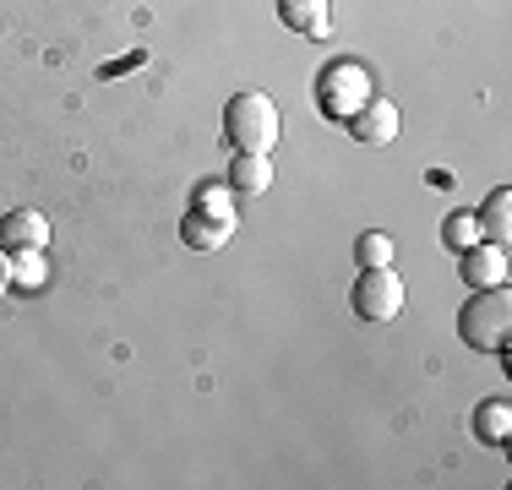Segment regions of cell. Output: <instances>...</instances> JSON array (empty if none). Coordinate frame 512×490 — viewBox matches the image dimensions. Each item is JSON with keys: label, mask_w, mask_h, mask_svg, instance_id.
I'll use <instances>...</instances> for the list:
<instances>
[{"label": "cell", "mask_w": 512, "mask_h": 490, "mask_svg": "<svg viewBox=\"0 0 512 490\" xmlns=\"http://www.w3.org/2000/svg\"><path fill=\"white\" fill-rule=\"evenodd\" d=\"M224 137L235 153H273L278 137H284V115L267 93H235L224 104Z\"/></svg>", "instance_id": "1"}, {"label": "cell", "mask_w": 512, "mask_h": 490, "mask_svg": "<svg viewBox=\"0 0 512 490\" xmlns=\"http://www.w3.org/2000/svg\"><path fill=\"white\" fill-rule=\"evenodd\" d=\"M458 338L469 349H485V354H507V338H512V294L502 289H474V300L458 311Z\"/></svg>", "instance_id": "2"}, {"label": "cell", "mask_w": 512, "mask_h": 490, "mask_svg": "<svg viewBox=\"0 0 512 490\" xmlns=\"http://www.w3.org/2000/svg\"><path fill=\"white\" fill-rule=\"evenodd\" d=\"M316 98H322V115L344 126L355 109H365V98H371V77H365V66H355V60H338V66L322 71Z\"/></svg>", "instance_id": "3"}, {"label": "cell", "mask_w": 512, "mask_h": 490, "mask_svg": "<svg viewBox=\"0 0 512 490\" xmlns=\"http://www.w3.org/2000/svg\"><path fill=\"white\" fill-rule=\"evenodd\" d=\"M349 305H355V316H365V322H393L404 311V278L393 267H360L355 289H349Z\"/></svg>", "instance_id": "4"}, {"label": "cell", "mask_w": 512, "mask_h": 490, "mask_svg": "<svg viewBox=\"0 0 512 490\" xmlns=\"http://www.w3.org/2000/svg\"><path fill=\"white\" fill-rule=\"evenodd\" d=\"M235 229H240L235 207H191L186 224H180V240H186L191 251H224V245L235 240Z\"/></svg>", "instance_id": "5"}, {"label": "cell", "mask_w": 512, "mask_h": 490, "mask_svg": "<svg viewBox=\"0 0 512 490\" xmlns=\"http://www.w3.org/2000/svg\"><path fill=\"white\" fill-rule=\"evenodd\" d=\"M344 126H349V137L365 142V147H387V142L398 137V126H404V120H398V104H393V98H376V93H371V98H365V109H355Z\"/></svg>", "instance_id": "6"}, {"label": "cell", "mask_w": 512, "mask_h": 490, "mask_svg": "<svg viewBox=\"0 0 512 490\" xmlns=\"http://www.w3.org/2000/svg\"><path fill=\"white\" fill-rule=\"evenodd\" d=\"M458 256H463L458 273H463L469 289H502L507 284V245L480 240V245H469V251H458Z\"/></svg>", "instance_id": "7"}, {"label": "cell", "mask_w": 512, "mask_h": 490, "mask_svg": "<svg viewBox=\"0 0 512 490\" xmlns=\"http://www.w3.org/2000/svg\"><path fill=\"white\" fill-rule=\"evenodd\" d=\"M0 245L6 251H44L50 245V218L39 207H17V213L0 218Z\"/></svg>", "instance_id": "8"}, {"label": "cell", "mask_w": 512, "mask_h": 490, "mask_svg": "<svg viewBox=\"0 0 512 490\" xmlns=\"http://www.w3.org/2000/svg\"><path fill=\"white\" fill-rule=\"evenodd\" d=\"M278 17H284L289 33H306V39L333 33V6L327 0H278Z\"/></svg>", "instance_id": "9"}, {"label": "cell", "mask_w": 512, "mask_h": 490, "mask_svg": "<svg viewBox=\"0 0 512 490\" xmlns=\"http://www.w3.org/2000/svg\"><path fill=\"white\" fill-rule=\"evenodd\" d=\"M267 186H273V158L267 153H235V164H229V191L262 196Z\"/></svg>", "instance_id": "10"}, {"label": "cell", "mask_w": 512, "mask_h": 490, "mask_svg": "<svg viewBox=\"0 0 512 490\" xmlns=\"http://www.w3.org/2000/svg\"><path fill=\"white\" fill-rule=\"evenodd\" d=\"M474 218H480V235H485V240L507 245V240H512V191H491Z\"/></svg>", "instance_id": "11"}, {"label": "cell", "mask_w": 512, "mask_h": 490, "mask_svg": "<svg viewBox=\"0 0 512 490\" xmlns=\"http://www.w3.org/2000/svg\"><path fill=\"white\" fill-rule=\"evenodd\" d=\"M474 436H480V441H491V447H502V441L512 436V403H507V398L485 403V409L474 414Z\"/></svg>", "instance_id": "12"}, {"label": "cell", "mask_w": 512, "mask_h": 490, "mask_svg": "<svg viewBox=\"0 0 512 490\" xmlns=\"http://www.w3.org/2000/svg\"><path fill=\"white\" fill-rule=\"evenodd\" d=\"M355 262L360 267H393V235H382V229L360 235L355 240Z\"/></svg>", "instance_id": "13"}, {"label": "cell", "mask_w": 512, "mask_h": 490, "mask_svg": "<svg viewBox=\"0 0 512 490\" xmlns=\"http://www.w3.org/2000/svg\"><path fill=\"white\" fill-rule=\"evenodd\" d=\"M442 240L453 245V251H469V245H480V240H485V235H480V218H474V213H453V218L442 224Z\"/></svg>", "instance_id": "14"}, {"label": "cell", "mask_w": 512, "mask_h": 490, "mask_svg": "<svg viewBox=\"0 0 512 490\" xmlns=\"http://www.w3.org/2000/svg\"><path fill=\"white\" fill-rule=\"evenodd\" d=\"M11 284H44V251H11Z\"/></svg>", "instance_id": "15"}, {"label": "cell", "mask_w": 512, "mask_h": 490, "mask_svg": "<svg viewBox=\"0 0 512 490\" xmlns=\"http://www.w3.org/2000/svg\"><path fill=\"white\" fill-rule=\"evenodd\" d=\"M197 207H229V191L224 186H202L197 191Z\"/></svg>", "instance_id": "16"}, {"label": "cell", "mask_w": 512, "mask_h": 490, "mask_svg": "<svg viewBox=\"0 0 512 490\" xmlns=\"http://www.w3.org/2000/svg\"><path fill=\"white\" fill-rule=\"evenodd\" d=\"M6 289H11V251L0 245V294H6Z\"/></svg>", "instance_id": "17"}]
</instances>
